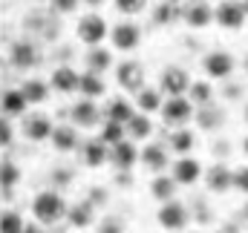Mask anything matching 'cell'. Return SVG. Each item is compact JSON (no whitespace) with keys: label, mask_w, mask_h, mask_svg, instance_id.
I'll list each match as a JSON object with an SVG mask.
<instances>
[{"label":"cell","mask_w":248,"mask_h":233,"mask_svg":"<svg viewBox=\"0 0 248 233\" xmlns=\"http://www.w3.org/2000/svg\"><path fill=\"white\" fill-rule=\"evenodd\" d=\"M66 210H69V204L63 202V196L58 190H44V193H38L32 199V216H35L38 225H55V222H61L63 216H66Z\"/></svg>","instance_id":"obj_1"},{"label":"cell","mask_w":248,"mask_h":233,"mask_svg":"<svg viewBox=\"0 0 248 233\" xmlns=\"http://www.w3.org/2000/svg\"><path fill=\"white\" fill-rule=\"evenodd\" d=\"M107 32H110L107 20H104L101 15H95V12L84 15V17L78 20V26H75L78 41H81V44H87V46H101V41L107 38Z\"/></svg>","instance_id":"obj_2"},{"label":"cell","mask_w":248,"mask_h":233,"mask_svg":"<svg viewBox=\"0 0 248 233\" xmlns=\"http://www.w3.org/2000/svg\"><path fill=\"white\" fill-rule=\"evenodd\" d=\"M234 66L237 60L231 52H222V49H214L202 58V72L211 78V81H228L234 75Z\"/></svg>","instance_id":"obj_3"},{"label":"cell","mask_w":248,"mask_h":233,"mask_svg":"<svg viewBox=\"0 0 248 233\" xmlns=\"http://www.w3.org/2000/svg\"><path fill=\"white\" fill-rule=\"evenodd\" d=\"M214 20H217L222 29L237 32V29H243V26H246V20H248L246 6H243L240 0H222V3L214 9Z\"/></svg>","instance_id":"obj_4"},{"label":"cell","mask_w":248,"mask_h":233,"mask_svg":"<svg viewBox=\"0 0 248 233\" xmlns=\"http://www.w3.org/2000/svg\"><path fill=\"white\" fill-rule=\"evenodd\" d=\"M156 219H159V225L165 228L168 233H179L187 228V219H190V213H187V207L182 202H165L162 207H159V213H156Z\"/></svg>","instance_id":"obj_5"},{"label":"cell","mask_w":248,"mask_h":233,"mask_svg":"<svg viewBox=\"0 0 248 233\" xmlns=\"http://www.w3.org/2000/svg\"><path fill=\"white\" fill-rule=\"evenodd\" d=\"M190 118H193V101H190V98L173 95V98L165 101V107H162V121H165L168 127H182Z\"/></svg>","instance_id":"obj_6"},{"label":"cell","mask_w":248,"mask_h":233,"mask_svg":"<svg viewBox=\"0 0 248 233\" xmlns=\"http://www.w3.org/2000/svg\"><path fill=\"white\" fill-rule=\"evenodd\" d=\"M190 78H187V72L182 66H165L162 69V78H159V89L165 92V95H187V89H190Z\"/></svg>","instance_id":"obj_7"},{"label":"cell","mask_w":248,"mask_h":233,"mask_svg":"<svg viewBox=\"0 0 248 233\" xmlns=\"http://www.w3.org/2000/svg\"><path fill=\"white\" fill-rule=\"evenodd\" d=\"M110 41H113V46H116L119 52H133V49L141 44V29H139L133 20H122V23L113 26Z\"/></svg>","instance_id":"obj_8"},{"label":"cell","mask_w":248,"mask_h":233,"mask_svg":"<svg viewBox=\"0 0 248 233\" xmlns=\"http://www.w3.org/2000/svg\"><path fill=\"white\" fill-rule=\"evenodd\" d=\"M69 118H72V127L90 130V127H98V124H101V110L95 107V101H93V98H81V101H75V104H72Z\"/></svg>","instance_id":"obj_9"},{"label":"cell","mask_w":248,"mask_h":233,"mask_svg":"<svg viewBox=\"0 0 248 233\" xmlns=\"http://www.w3.org/2000/svg\"><path fill=\"white\" fill-rule=\"evenodd\" d=\"M182 20L190 29H205L214 23V9L208 0H187L185 9H182Z\"/></svg>","instance_id":"obj_10"},{"label":"cell","mask_w":248,"mask_h":233,"mask_svg":"<svg viewBox=\"0 0 248 233\" xmlns=\"http://www.w3.org/2000/svg\"><path fill=\"white\" fill-rule=\"evenodd\" d=\"M116 81L127 92H139V89H144V69L136 60H122L116 66Z\"/></svg>","instance_id":"obj_11"},{"label":"cell","mask_w":248,"mask_h":233,"mask_svg":"<svg viewBox=\"0 0 248 233\" xmlns=\"http://www.w3.org/2000/svg\"><path fill=\"white\" fill-rule=\"evenodd\" d=\"M110 161L124 173V170H130V167H136V164L141 161V150H139L133 141L124 138V141H119V144L110 147Z\"/></svg>","instance_id":"obj_12"},{"label":"cell","mask_w":248,"mask_h":233,"mask_svg":"<svg viewBox=\"0 0 248 233\" xmlns=\"http://www.w3.org/2000/svg\"><path fill=\"white\" fill-rule=\"evenodd\" d=\"M9 60H12V66H17V69H32V66L41 60V52H38V46L29 44V41H15L12 49H9Z\"/></svg>","instance_id":"obj_13"},{"label":"cell","mask_w":248,"mask_h":233,"mask_svg":"<svg viewBox=\"0 0 248 233\" xmlns=\"http://www.w3.org/2000/svg\"><path fill=\"white\" fill-rule=\"evenodd\" d=\"M49 87L58 89L61 95H69V92H78L81 87V75L72 69V66H55L52 75H49Z\"/></svg>","instance_id":"obj_14"},{"label":"cell","mask_w":248,"mask_h":233,"mask_svg":"<svg viewBox=\"0 0 248 233\" xmlns=\"http://www.w3.org/2000/svg\"><path fill=\"white\" fill-rule=\"evenodd\" d=\"M205 184H208V190L211 193H228V190H234V170L231 167H225V164H214L208 173H205Z\"/></svg>","instance_id":"obj_15"},{"label":"cell","mask_w":248,"mask_h":233,"mask_svg":"<svg viewBox=\"0 0 248 233\" xmlns=\"http://www.w3.org/2000/svg\"><path fill=\"white\" fill-rule=\"evenodd\" d=\"M23 132H26L29 141H49L55 127H52L49 116H29L23 121Z\"/></svg>","instance_id":"obj_16"},{"label":"cell","mask_w":248,"mask_h":233,"mask_svg":"<svg viewBox=\"0 0 248 233\" xmlns=\"http://www.w3.org/2000/svg\"><path fill=\"white\" fill-rule=\"evenodd\" d=\"M173 178L179 181V184H196L199 178H202V161H196V159H190V156H182L179 161H173Z\"/></svg>","instance_id":"obj_17"},{"label":"cell","mask_w":248,"mask_h":233,"mask_svg":"<svg viewBox=\"0 0 248 233\" xmlns=\"http://www.w3.org/2000/svg\"><path fill=\"white\" fill-rule=\"evenodd\" d=\"M81 159L90 170H95V167H104V161H110V150L101 138H93L81 147Z\"/></svg>","instance_id":"obj_18"},{"label":"cell","mask_w":248,"mask_h":233,"mask_svg":"<svg viewBox=\"0 0 248 233\" xmlns=\"http://www.w3.org/2000/svg\"><path fill=\"white\" fill-rule=\"evenodd\" d=\"M93 219H95V204H93L90 199H87V202H75V204H69V210H66V222H69L72 228H78V231L90 228Z\"/></svg>","instance_id":"obj_19"},{"label":"cell","mask_w":248,"mask_h":233,"mask_svg":"<svg viewBox=\"0 0 248 233\" xmlns=\"http://www.w3.org/2000/svg\"><path fill=\"white\" fill-rule=\"evenodd\" d=\"M49 144H52L55 153H72V150H78V132H75V127H66V124L55 127Z\"/></svg>","instance_id":"obj_20"},{"label":"cell","mask_w":248,"mask_h":233,"mask_svg":"<svg viewBox=\"0 0 248 233\" xmlns=\"http://www.w3.org/2000/svg\"><path fill=\"white\" fill-rule=\"evenodd\" d=\"M0 107H3V116H23L26 107H29V98L23 95V89H3V98H0Z\"/></svg>","instance_id":"obj_21"},{"label":"cell","mask_w":248,"mask_h":233,"mask_svg":"<svg viewBox=\"0 0 248 233\" xmlns=\"http://www.w3.org/2000/svg\"><path fill=\"white\" fill-rule=\"evenodd\" d=\"M136 107H139V113H162V107H165V101H162V89H153V87H144V89H139L136 92Z\"/></svg>","instance_id":"obj_22"},{"label":"cell","mask_w":248,"mask_h":233,"mask_svg":"<svg viewBox=\"0 0 248 233\" xmlns=\"http://www.w3.org/2000/svg\"><path fill=\"white\" fill-rule=\"evenodd\" d=\"M141 164H144L147 170H153V173H162V170L168 167V153H165V147H162V144H144V150H141Z\"/></svg>","instance_id":"obj_23"},{"label":"cell","mask_w":248,"mask_h":233,"mask_svg":"<svg viewBox=\"0 0 248 233\" xmlns=\"http://www.w3.org/2000/svg\"><path fill=\"white\" fill-rule=\"evenodd\" d=\"M176 178L173 175H156L153 181H150V196L156 199V202H173V196H176Z\"/></svg>","instance_id":"obj_24"},{"label":"cell","mask_w":248,"mask_h":233,"mask_svg":"<svg viewBox=\"0 0 248 233\" xmlns=\"http://www.w3.org/2000/svg\"><path fill=\"white\" fill-rule=\"evenodd\" d=\"M153 135V121L147 113H136V116L127 121V138H133V141H144V138H150Z\"/></svg>","instance_id":"obj_25"},{"label":"cell","mask_w":248,"mask_h":233,"mask_svg":"<svg viewBox=\"0 0 248 233\" xmlns=\"http://www.w3.org/2000/svg\"><path fill=\"white\" fill-rule=\"evenodd\" d=\"M78 92L84 95V98H101V95H107V84H104V78L101 75H95V72H84L81 75V87H78Z\"/></svg>","instance_id":"obj_26"},{"label":"cell","mask_w":248,"mask_h":233,"mask_svg":"<svg viewBox=\"0 0 248 233\" xmlns=\"http://www.w3.org/2000/svg\"><path fill=\"white\" fill-rule=\"evenodd\" d=\"M20 89H23V95L29 98V104H44L46 98H49V84L46 81H41V78H26L23 84H20Z\"/></svg>","instance_id":"obj_27"},{"label":"cell","mask_w":248,"mask_h":233,"mask_svg":"<svg viewBox=\"0 0 248 233\" xmlns=\"http://www.w3.org/2000/svg\"><path fill=\"white\" fill-rule=\"evenodd\" d=\"M110 66H113V52H110V49H104V46H93V49L87 52V69H90V72L101 75V72H107Z\"/></svg>","instance_id":"obj_28"},{"label":"cell","mask_w":248,"mask_h":233,"mask_svg":"<svg viewBox=\"0 0 248 233\" xmlns=\"http://www.w3.org/2000/svg\"><path fill=\"white\" fill-rule=\"evenodd\" d=\"M222 121H225V113L214 104L196 110V127L199 130H217V127H222Z\"/></svg>","instance_id":"obj_29"},{"label":"cell","mask_w":248,"mask_h":233,"mask_svg":"<svg viewBox=\"0 0 248 233\" xmlns=\"http://www.w3.org/2000/svg\"><path fill=\"white\" fill-rule=\"evenodd\" d=\"M133 116H136V104H130L127 98H113V101L107 104V118H110V121L127 124Z\"/></svg>","instance_id":"obj_30"},{"label":"cell","mask_w":248,"mask_h":233,"mask_svg":"<svg viewBox=\"0 0 248 233\" xmlns=\"http://www.w3.org/2000/svg\"><path fill=\"white\" fill-rule=\"evenodd\" d=\"M168 141H170V150H173V153L187 156V153L196 147V132H190V130H176Z\"/></svg>","instance_id":"obj_31"},{"label":"cell","mask_w":248,"mask_h":233,"mask_svg":"<svg viewBox=\"0 0 248 233\" xmlns=\"http://www.w3.org/2000/svg\"><path fill=\"white\" fill-rule=\"evenodd\" d=\"M187 98H190L196 107H208V104H214V89H211L208 81H193L190 89H187Z\"/></svg>","instance_id":"obj_32"},{"label":"cell","mask_w":248,"mask_h":233,"mask_svg":"<svg viewBox=\"0 0 248 233\" xmlns=\"http://www.w3.org/2000/svg\"><path fill=\"white\" fill-rule=\"evenodd\" d=\"M107 147H113V144H119L127 138V124H119V121H104V127H101V135H98Z\"/></svg>","instance_id":"obj_33"},{"label":"cell","mask_w":248,"mask_h":233,"mask_svg":"<svg viewBox=\"0 0 248 233\" xmlns=\"http://www.w3.org/2000/svg\"><path fill=\"white\" fill-rule=\"evenodd\" d=\"M17 181H20V167L15 161L3 159L0 161V187L3 190H12V187H17Z\"/></svg>","instance_id":"obj_34"},{"label":"cell","mask_w":248,"mask_h":233,"mask_svg":"<svg viewBox=\"0 0 248 233\" xmlns=\"http://www.w3.org/2000/svg\"><path fill=\"white\" fill-rule=\"evenodd\" d=\"M23 219H20V213H15V210H3V216H0V233H23Z\"/></svg>","instance_id":"obj_35"},{"label":"cell","mask_w":248,"mask_h":233,"mask_svg":"<svg viewBox=\"0 0 248 233\" xmlns=\"http://www.w3.org/2000/svg\"><path fill=\"white\" fill-rule=\"evenodd\" d=\"M113 6H116V12H119V15L133 17V15H139V12H144L147 0H113Z\"/></svg>","instance_id":"obj_36"},{"label":"cell","mask_w":248,"mask_h":233,"mask_svg":"<svg viewBox=\"0 0 248 233\" xmlns=\"http://www.w3.org/2000/svg\"><path fill=\"white\" fill-rule=\"evenodd\" d=\"M153 20H156L159 26H165L168 20H176V9H173V3H162V6L153 12Z\"/></svg>","instance_id":"obj_37"},{"label":"cell","mask_w":248,"mask_h":233,"mask_svg":"<svg viewBox=\"0 0 248 233\" xmlns=\"http://www.w3.org/2000/svg\"><path fill=\"white\" fill-rule=\"evenodd\" d=\"M78 3H81V0H49V6H52L55 15H72V12L78 9Z\"/></svg>","instance_id":"obj_38"},{"label":"cell","mask_w":248,"mask_h":233,"mask_svg":"<svg viewBox=\"0 0 248 233\" xmlns=\"http://www.w3.org/2000/svg\"><path fill=\"white\" fill-rule=\"evenodd\" d=\"M234 190L248 196V167H237L234 170Z\"/></svg>","instance_id":"obj_39"},{"label":"cell","mask_w":248,"mask_h":233,"mask_svg":"<svg viewBox=\"0 0 248 233\" xmlns=\"http://www.w3.org/2000/svg\"><path fill=\"white\" fill-rule=\"evenodd\" d=\"M98 233H124V225L119 219H104V222L98 225Z\"/></svg>","instance_id":"obj_40"},{"label":"cell","mask_w":248,"mask_h":233,"mask_svg":"<svg viewBox=\"0 0 248 233\" xmlns=\"http://www.w3.org/2000/svg\"><path fill=\"white\" fill-rule=\"evenodd\" d=\"M12 138H15L12 124H9V118H3V124H0V144H3V147H9V144H12Z\"/></svg>","instance_id":"obj_41"},{"label":"cell","mask_w":248,"mask_h":233,"mask_svg":"<svg viewBox=\"0 0 248 233\" xmlns=\"http://www.w3.org/2000/svg\"><path fill=\"white\" fill-rule=\"evenodd\" d=\"M63 181H69V173L66 170H52V184H63Z\"/></svg>","instance_id":"obj_42"},{"label":"cell","mask_w":248,"mask_h":233,"mask_svg":"<svg viewBox=\"0 0 248 233\" xmlns=\"http://www.w3.org/2000/svg\"><path fill=\"white\" fill-rule=\"evenodd\" d=\"M23 233H44V231H41L38 225H26V228H23Z\"/></svg>","instance_id":"obj_43"},{"label":"cell","mask_w":248,"mask_h":233,"mask_svg":"<svg viewBox=\"0 0 248 233\" xmlns=\"http://www.w3.org/2000/svg\"><path fill=\"white\" fill-rule=\"evenodd\" d=\"M84 3H87V6H101L104 0H84Z\"/></svg>","instance_id":"obj_44"},{"label":"cell","mask_w":248,"mask_h":233,"mask_svg":"<svg viewBox=\"0 0 248 233\" xmlns=\"http://www.w3.org/2000/svg\"><path fill=\"white\" fill-rule=\"evenodd\" d=\"M243 153H246V156H248V135H246V138H243Z\"/></svg>","instance_id":"obj_45"},{"label":"cell","mask_w":248,"mask_h":233,"mask_svg":"<svg viewBox=\"0 0 248 233\" xmlns=\"http://www.w3.org/2000/svg\"><path fill=\"white\" fill-rule=\"evenodd\" d=\"M243 219H246V222H248V204H246V207H243Z\"/></svg>","instance_id":"obj_46"},{"label":"cell","mask_w":248,"mask_h":233,"mask_svg":"<svg viewBox=\"0 0 248 233\" xmlns=\"http://www.w3.org/2000/svg\"><path fill=\"white\" fill-rule=\"evenodd\" d=\"M243 6H246V15H248V0H243Z\"/></svg>","instance_id":"obj_47"},{"label":"cell","mask_w":248,"mask_h":233,"mask_svg":"<svg viewBox=\"0 0 248 233\" xmlns=\"http://www.w3.org/2000/svg\"><path fill=\"white\" fill-rule=\"evenodd\" d=\"M168 3H173V6H176V3H179V0H168Z\"/></svg>","instance_id":"obj_48"},{"label":"cell","mask_w":248,"mask_h":233,"mask_svg":"<svg viewBox=\"0 0 248 233\" xmlns=\"http://www.w3.org/2000/svg\"><path fill=\"white\" fill-rule=\"evenodd\" d=\"M35 3H49V0H35Z\"/></svg>","instance_id":"obj_49"},{"label":"cell","mask_w":248,"mask_h":233,"mask_svg":"<svg viewBox=\"0 0 248 233\" xmlns=\"http://www.w3.org/2000/svg\"><path fill=\"white\" fill-rule=\"evenodd\" d=\"M246 121H248V107H246Z\"/></svg>","instance_id":"obj_50"},{"label":"cell","mask_w":248,"mask_h":233,"mask_svg":"<svg viewBox=\"0 0 248 233\" xmlns=\"http://www.w3.org/2000/svg\"><path fill=\"white\" fill-rule=\"evenodd\" d=\"M196 233H199V231H196Z\"/></svg>","instance_id":"obj_51"}]
</instances>
